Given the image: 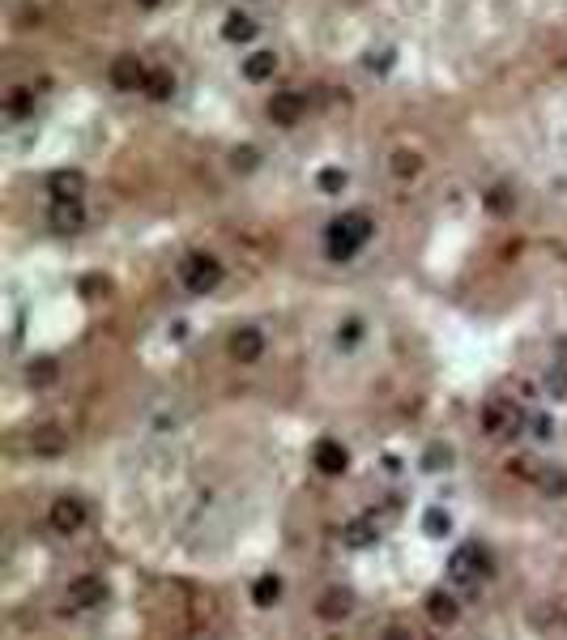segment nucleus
Returning <instances> with one entry per match:
<instances>
[{
	"label": "nucleus",
	"mask_w": 567,
	"mask_h": 640,
	"mask_svg": "<svg viewBox=\"0 0 567 640\" xmlns=\"http://www.w3.org/2000/svg\"><path fill=\"white\" fill-rule=\"evenodd\" d=\"M329 239V256L333 261H350L354 252L367 248V239H372V218L363 214V209H346V214H337L324 231Z\"/></svg>",
	"instance_id": "obj_1"
},
{
	"label": "nucleus",
	"mask_w": 567,
	"mask_h": 640,
	"mask_svg": "<svg viewBox=\"0 0 567 640\" xmlns=\"http://www.w3.org/2000/svg\"><path fill=\"white\" fill-rule=\"evenodd\" d=\"M491 576V555L486 546L478 543H461L453 555H448V581L453 585H478Z\"/></svg>",
	"instance_id": "obj_2"
},
{
	"label": "nucleus",
	"mask_w": 567,
	"mask_h": 640,
	"mask_svg": "<svg viewBox=\"0 0 567 640\" xmlns=\"http://www.w3.org/2000/svg\"><path fill=\"white\" fill-rule=\"evenodd\" d=\"M222 282V261L209 256V252H188L180 261V286L193 295H205Z\"/></svg>",
	"instance_id": "obj_3"
},
{
	"label": "nucleus",
	"mask_w": 567,
	"mask_h": 640,
	"mask_svg": "<svg viewBox=\"0 0 567 640\" xmlns=\"http://www.w3.org/2000/svg\"><path fill=\"white\" fill-rule=\"evenodd\" d=\"M482 423H486V432H495V435H503V440H512V435L521 432V423H525V415H521L516 405L495 402V405H486Z\"/></svg>",
	"instance_id": "obj_4"
},
{
	"label": "nucleus",
	"mask_w": 567,
	"mask_h": 640,
	"mask_svg": "<svg viewBox=\"0 0 567 640\" xmlns=\"http://www.w3.org/2000/svg\"><path fill=\"white\" fill-rule=\"evenodd\" d=\"M82 226H85L82 201H52V231L55 235H77Z\"/></svg>",
	"instance_id": "obj_5"
},
{
	"label": "nucleus",
	"mask_w": 567,
	"mask_h": 640,
	"mask_svg": "<svg viewBox=\"0 0 567 640\" xmlns=\"http://www.w3.org/2000/svg\"><path fill=\"white\" fill-rule=\"evenodd\" d=\"M107 598V585L98 576H82V581L69 585V611H90V606H103Z\"/></svg>",
	"instance_id": "obj_6"
},
{
	"label": "nucleus",
	"mask_w": 567,
	"mask_h": 640,
	"mask_svg": "<svg viewBox=\"0 0 567 640\" xmlns=\"http://www.w3.org/2000/svg\"><path fill=\"white\" fill-rule=\"evenodd\" d=\"M342 543H346L350 551H372V546L380 543V525L367 521V516H354V521L342 525Z\"/></svg>",
	"instance_id": "obj_7"
},
{
	"label": "nucleus",
	"mask_w": 567,
	"mask_h": 640,
	"mask_svg": "<svg viewBox=\"0 0 567 640\" xmlns=\"http://www.w3.org/2000/svg\"><path fill=\"white\" fill-rule=\"evenodd\" d=\"M85 521V508L82 500H69V495H60V500L52 504V529L55 534H77Z\"/></svg>",
	"instance_id": "obj_8"
},
{
	"label": "nucleus",
	"mask_w": 567,
	"mask_h": 640,
	"mask_svg": "<svg viewBox=\"0 0 567 640\" xmlns=\"http://www.w3.org/2000/svg\"><path fill=\"white\" fill-rule=\"evenodd\" d=\"M307 112V98L294 95V90H286V95H274V103H269V120L274 125H299Z\"/></svg>",
	"instance_id": "obj_9"
},
{
	"label": "nucleus",
	"mask_w": 567,
	"mask_h": 640,
	"mask_svg": "<svg viewBox=\"0 0 567 640\" xmlns=\"http://www.w3.org/2000/svg\"><path fill=\"white\" fill-rule=\"evenodd\" d=\"M47 193H52V201H82L85 193V180H82V171H52V180H47Z\"/></svg>",
	"instance_id": "obj_10"
},
{
	"label": "nucleus",
	"mask_w": 567,
	"mask_h": 640,
	"mask_svg": "<svg viewBox=\"0 0 567 640\" xmlns=\"http://www.w3.org/2000/svg\"><path fill=\"white\" fill-rule=\"evenodd\" d=\"M312 465H316L320 474H342L350 465L346 448L337 445V440H320L316 448H312Z\"/></svg>",
	"instance_id": "obj_11"
},
{
	"label": "nucleus",
	"mask_w": 567,
	"mask_h": 640,
	"mask_svg": "<svg viewBox=\"0 0 567 640\" xmlns=\"http://www.w3.org/2000/svg\"><path fill=\"white\" fill-rule=\"evenodd\" d=\"M231 355H235L239 363H252V359H261L264 355V334L261 329H235V334H231Z\"/></svg>",
	"instance_id": "obj_12"
},
{
	"label": "nucleus",
	"mask_w": 567,
	"mask_h": 640,
	"mask_svg": "<svg viewBox=\"0 0 567 640\" xmlns=\"http://www.w3.org/2000/svg\"><path fill=\"white\" fill-rule=\"evenodd\" d=\"M145 77H150V69L133 56L115 60V69H111V82L120 85V90H145Z\"/></svg>",
	"instance_id": "obj_13"
},
{
	"label": "nucleus",
	"mask_w": 567,
	"mask_h": 640,
	"mask_svg": "<svg viewBox=\"0 0 567 640\" xmlns=\"http://www.w3.org/2000/svg\"><path fill=\"white\" fill-rule=\"evenodd\" d=\"M222 39H226V43H252V39H256V22L235 9V14L222 17Z\"/></svg>",
	"instance_id": "obj_14"
},
{
	"label": "nucleus",
	"mask_w": 567,
	"mask_h": 640,
	"mask_svg": "<svg viewBox=\"0 0 567 640\" xmlns=\"http://www.w3.org/2000/svg\"><path fill=\"white\" fill-rule=\"evenodd\" d=\"M274 73H277V56H274V52H252V56L244 60V77H248L252 85L269 82Z\"/></svg>",
	"instance_id": "obj_15"
},
{
	"label": "nucleus",
	"mask_w": 567,
	"mask_h": 640,
	"mask_svg": "<svg viewBox=\"0 0 567 640\" xmlns=\"http://www.w3.org/2000/svg\"><path fill=\"white\" fill-rule=\"evenodd\" d=\"M350 606H354V598L342 594V589H329V594L320 598V615H324V619H346Z\"/></svg>",
	"instance_id": "obj_16"
},
{
	"label": "nucleus",
	"mask_w": 567,
	"mask_h": 640,
	"mask_svg": "<svg viewBox=\"0 0 567 640\" xmlns=\"http://www.w3.org/2000/svg\"><path fill=\"white\" fill-rule=\"evenodd\" d=\"M145 95L154 98V103H166V98L175 95V77L163 69H150V77H145Z\"/></svg>",
	"instance_id": "obj_17"
},
{
	"label": "nucleus",
	"mask_w": 567,
	"mask_h": 640,
	"mask_svg": "<svg viewBox=\"0 0 567 640\" xmlns=\"http://www.w3.org/2000/svg\"><path fill=\"white\" fill-rule=\"evenodd\" d=\"M427 611H431V619H435V624H453V619H457V602L448 598L443 589H435V594L427 598Z\"/></svg>",
	"instance_id": "obj_18"
},
{
	"label": "nucleus",
	"mask_w": 567,
	"mask_h": 640,
	"mask_svg": "<svg viewBox=\"0 0 567 640\" xmlns=\"http://www.w3.org/2000/svg\"><path fill=\"white\" fill-rule=\"evenodd\" d=\"M316 184H320V193H342V188H346V184H350V175H346V167H337V163H329V167H320Z\"/></svg>",
	"instance_id": "obj_19"
},
{
	"label": "nucleus",
	"mask_w": 567,
	"mask_h": 640,
	"mask_svg": "<svg viewBox=\"0 0 567 640\" xmlns=\"http://www.w3.org/2000/svg\"><path fill=\"white\" fill-rule=\"evenodd\" d=\"M418 171H423V158H418V154H410V150L393 154V175H397V180H414Z\"/></svg>",
	"instance_id": "obj_20"
},
{
	"label": "nucleus",
	"mask_w": 567,
	"mask_h": 640,
	"mask_svg": "<svg viewBox=\"0 0 567 640\" xmlns=\"http://www.w3.org/2000/svg\"><path fill=\"white\" fill-rule=\"evenodd\" d=\"M423 529H427L431 538H448V534H453V516L443 513V508H427V516H423Z\"/></svg>",
	"instance_id": "obj_21"
},
{
	"label": "nucleus",
	"mask_w": 567,
	"mask_h": 640,
	"mask_svg": "<svg viewBox=\"0 0 567 640\" xmlns=\"http://www.w3.org/2000/svg\"><path fill=\"white\" fill-rule=\"evenodd\" d=\"M252 598L261 602V606L277 602V598H282V581H277V576H261V581H256V589H252Z\"/></svg>",
	"instance_id": "obj_22"
},
{
	"label": "nucleus",
	"mask_w": 567,
	"mask_h": 640,
	"mask_svg": "<svg viewBox=\"0 0 567 640\" xmlns=\"http://www.w3.org/2000/svg\"><path fill=\"white\" fill-rule=\"evenodd\" d=\"M363 337V325L359 320H346V325H337V350H354Z\"/></svg>",
	"instance_id": "obj_23"
},
{
	"label": "nucleus",
	"mask_w": 567,
	"mask_h": 640,
	"mask_svg": "<svg viewBox=\"0 0 567 640\" xmlns=\"http://www.w3.org/2000/svg\"><path fill=\"white\" fill-rule=\"evenodd\" d=\"M26 372H30V385H52V380H55V359H39V363H30Z\"/></svg>",
	"instance_id": "obj_24"
},
{
	"label": "nucleus",
	"mask_w": 567,
	"mask_h": 640,
	"mask_svg": "<svg viewBox=\"0 0 567 640\" xmlns=\"http://www.w3.org/2000/svg\"><path fill=\"white\" fill-rule=\"evenodd\" d=\"M5 112H9V120H17V115H26V112H35V107H30V95H26V90H14Z\"/></svg>",
	"instance_id": "obj_25"
},
{
	"label": "nucleus",
	"mask_w": 567,
	"mask_h": 640,
	"mask_svg": "<svg viewBox=\"0 0 567 640\" xmlns=\"http://www.w3.org/2000/svg\"><path fill=\"white\" fill-rule=\"evenodd\" d=\"M431 465H453V453H448V448H431Z\"/></svg>",
	"instance_id": "obj_26"
},
{
	"label": "nucleus",
	"mask_w": 567,
	"mask_h": 640,
	"mask_svg": "<svg viewBox=\"0 0 567 640\" xmlns=\"http://www.w3.org/2000/svg\"><path fill=\"white\" fill-rule=\"evenodd\" d=\"M231 163H235V167H252V163H256V150H244V154L235 150V158H231Z\"/></svg>",
	"instance_id": "obj_27"
},
{
	"label": "nucleus",
	"mask_w": 567,
	"mask_h": 640,
	"mask_svg": "<svg viewBox=\"0 0 567 640\" xmlns=\"http://www.w3.org/2000/svg\"><path fill=\"white\" fill-rule=\"evenodd\" d=\"M551 389L554 393H567V372H551Z\"/></svg>",
	"instance_id": "obj_28"
},
{
	"label": "nucleus",
	"mask_w": 567,
	"mask_h": 640,
	"mask_svg": "<svg viewBox=\"0 0 567 640\" xmlns=\"http://www.w3.org/2000/svg\"><path fill=\"white\" fill-rule=\"evenodd\" d=\"M533 432H538V435H551L554 423H551V418H538V423H533Z\"/></svg>",
	"instance_id": "obj_29"
},
{
	"label": "nucleus",
	"mask_w": 567,
	"mask_h": 640,
	"mask_svg": "<svg viewBox=\"0 0 567 640\" xmlns=\"http://www.w3.org/2000/svg\"><path fill=\"white\" fill-rule=\"evenodd\" d=\"M141 5H145V9H154V5H158V0H141Z\"/></svg>",
	"instance_id": "obj_30"
}]
</instances>
